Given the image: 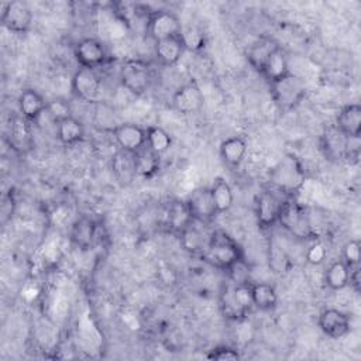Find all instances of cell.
I'll return each instance as SVG.
<instances>
[{
	"label": "cell",
	"mask_w": 361,
	"mask_h": 361,
	"mask_svg": "<svg viewBox=\"0 0 361 361\" xmlns=\"http://www.w3.org/2000/svg\"><path fill=\"white\" fill-rule=\"evenodd\" d=\"M243 257L244 254L238 243L223 230L210 233L207 245L202 252L203 261L221 271H227Z\"/></svg>",
	"instance_id": "obj_1"
},
{
	"label": "cell",
	"mask_w": 361,
	"mask_h": 361,
	"mask_svg": "<svg viewBox=\"0 0 361 361\" xmlns=\"http://www.w3.org/2000/svg\"><path fill=\"white\" fill-rule=\"evenodd\" d=\"M271 97L275 106L282 111H290L298 107L306 96V85L298 75L289 72L286 76L269 85Z\"/></svg>",
	"instance_id": "obj_2"
},
{
	"label": "cell",
	"mask_w": 361,
	"mask_h": 361,
	"mask_svg": "<svg viewBox=\"0 0 361 361\" xmlns=\"http://www.w3.org/2000/svg\"><path fill=\"white\" fill-rule=\"evenodd\" d=\"M118 79L127 92L141 96L149 89L152 80L149 63L142 59H127L120 68Z\"/></svg>",
	"instance_id": "obj_3"
},
{
	"label": "cell",
	"mask_w": 361,
	"mask_h": 361,
	"mask_svg": "<svg viewBox=\"0 0 361 361\" xmlns=\"http://www.w3.org/2000/svg\"><path fill=\"white\" fill-rule=\"evenodd\" d=\"M71 92L82 102H99L103 93V82L96 69L79 68L71 79Z\"/></svg>",
	"instance_id": "obj_4"
},
{
	"label": "cell",
	"mask_w": 361,
	"mask_h": 361,
	"mask_svg": "<svg viewBox=\"0 0 361 361\" xmlns=\"http://www.w3.org/2000/svg\"><path fill=\"white\" fill-rule=\"evenodd\" d=\"M32 10L27 1L13 0L3 4L1 24L14 34H27L32 25Z\"/></svg>",
	"instance_id": "obj_5"
},
{
	"label": "cell",
	"mask_w": 361,
	"mask_h": 361,
	"mask_svg": "<svg viewBox=\"0 0 361 361\" xmlns=\"http://www.w3.org/2000/svg\"><path fill=\"white\" fill-rule=\"evenodd\" d=\"M182 23L179 17L169 10H155L147 24V34L155 41L179 37L182 32Z\"/></svg>",
	"instance_id": "obj_6"
},
{
	"label": "cell",
	"mask_w": 361,
	"mask_h": 361,
	"mask_svg": "<svg viewBox=\"0 0 361 361\" xmlns=\"http://www.w3.org/2000/svg\"><path fill=\"white\" fill-rule=\"evenodd\" d=\"M283 203L285 202H282L281 197L271 190H264L257 196L255 217L261 230H269L279 221Z\"/></svg>",
	"instance_id": "obj_7"
},
{
	"label": "cell",
	"mask_w": 361,
	"mask_h": 361,
	"mask_svg": "<svg viewBox=\"0 0 361 361\" xmlns=\"http://www.w3.org/2000/svg\"><path fill=\"white\" fill-rule=\"evenodd\" d=\"M73 55L80 68L96 69L107 61V49L104 44L92 37L79 39L73 47Z\"/></svg>",
	"instance_id": "obj_8"
},
{
	"label": "cell",
	"mask_w": 361,
	"mask_h": 361,
	"mask_svg": "<svg viewBox=\"0 0 361 361\" xmlns=\"http://www.w3.org/2000/svg\"><path fill=\"white\" fill-rule=\"evenodd\" d=\"M188 210L193 220L200 221L203 224L210 223L217 214L210 188H199L195 189L188 199L185 200Z\"/></svg>",
	"instance_id": "obj_9"
},
{
	"label": "cell",
	"mask_w": 361,
	"mask_h": 361,
	"mask_svg": "<svg viewBox=\"0 0 361 361\" xmlns=\"http://www.w3.org/2000/svg\"><path fill=\"white\" fill-rule=\"evenodd\" d=\"M203 93L195 80L179 86L172 94V106L180 114H195L203 107Z\"/></svg>",
	"instance_id": "obj_10"
},
{
	"label": "cell",
	"mask_w": 361,
	"mask_h": 361,
	"mask_svg": "<svg viewBox=\"0 0 361 361\" xmlns=\"http://www.w3.org/2000/svg\"><path fill=\"white\" fill-rule=\"evenodd\" d=\"M317 326L329 338L340 340L350 333L351 322L347 313L334 307H329L319 313Z\"/></svg>",
	"instance_id": "obj_11"
},
{
	"label": "cell",
	"mask_w": 361,
	"mask_h": 361,
	"mask_svg": "<svg viewBox=\"0 0 361 361\" xmlns=\"http://www.w3.org/2000/svg\"><path fill=\"white\" fill-rule=\"evenodd\" d=\"M348 140L350 138L345 134H343L334 124H331L326 127L320 135V151L329 161H345Z\"/></svg>",
	"instance_id": "obj_12"
},
{
	"label": "cell",
	"mask_w": 361,
	"mask_h": 361,
	"mask_svg": "<svg viewBox=\"0 0 361 361\" xmlns=\"http://www.w3.org/2000/svg\"><path fill=\"white\" fill-rule=\"evenodd\" d=\"M111 134L120 147V149L127 152H137L142 147H145L147 141V130L134 124V123H121L114 126Z\"/></svg>",
	"instance_id": "obj_13"
},
{
	"label": "cell",
	"mask_w": 361,
	"mask_h": 361,
	"mask_svg": "<svg viewBox=\"0 0 361 361\" xmlns=\"http://www.w3.org/2000/svg\"><path fill=\"white\" fill-rule=\"evenodd\" d=\"M47 102L44 96L35 89H24L18 96V111L25 120L37 121L47 109Z\"/></svg>",
	"instance_id": "obj_14"
},
{
	"label": "cell",
	"mask_w": 361,
	"mask_h": 361,
	"mask_svg": "<svg viewBox=\"0 0 361 361\" xmlns=\"http://www.w3.org/2000/svg\"><path fill=\"white\" fill-rule=\"evenodd\" d=\"M334 126L348 138H360L361 134V106L348 103L343 106L336 117Z\"/></svg>",
	"instance_id": "obj_15"
},
{
	"label": "cell",
	"mask_w": 361,
	"mask_h": 361,
	"mask_svg": "<svg viewBox=\"0 0 361 361\" xmlns=\"http://www.w3.org/2000/svg\"><path fill=\"white\" fill-rule=\"evenodd\" d=\"M204 226L200 221L192 220L180 233V244L183 247L185 251H189L192 254H202L203 250L207 245L210 233H206L204 228L202 227Z\"/></svg>",
	"instance_id": "obj_16"
},
{
	"label": "cell",
	"mask_w": 361,
	"mask_h": 361,
	"mask_svg": "<svg viewBox=\"0 0 361 361\" xmlns=\"http://www.w3.org/2000/svg\"><path fill=\"white\" fill-rule=\"evenodd\" d=\"M278 42L268 37V35H262L259 38H257L250 48L247 49V61L250 63V66L257 71L258 73H261L265 62L268 61V58L271 56V54L278 48Z\"/></svg>",
	"instance_id": "obj_17"
},
{
	"label": "cell",
	"mask_w": 361,
	"mask_h": 361,
	"mask_svg": "<svg viewBox=\"0 0 361 361\" xmlns=\"http://www.w3.org/2000/svg\"><path fill=\"white\" fill-rule=\"evenodd\" d=\"M183 52H185V45L182 42L180 35L154 42L155 58L164 66H172L178 63Z\"/></svg>",
	"instance_id": "obj_18"
},
{
	"label": "cell",
	"mask_w": 361,
	"mask_h": 361,
	"mask_svg": "<svg viewBox=\"0 0 361 361\" xmlns=\"http://www.w3.org/2000/svg\"><path fill=\"white\" fill-rule=\"evenodd\" d=\"M55 134L61 144L71 147L85 140L86 128L79 118L71 116L55 126Z\"/></svg>",
	"instance_id": "obj_19"
},
{
	"label": "cell",
	"mask_w": 361,
	"mask_h": 361,
	"mask_svg": "<svg viewBox=\"0 0 361 361\" xmlns=\"http://www.w3.org/2000/svg\"><path fill=\"white\" fill-rule=\"evenodd\" d=\"M289 63H288V56L286 52L282 49V47L279 45L268 58V61L265 62L262 71H261V76L271 85L276 80H279L281 78L286 76L289 73Z\"/></svg>",
	"instance_id": "obj_20"
},
{
	"label": "cell",
	"mask_w": 361,
	"mask_h": 361,
	"mask_svg": "<svg viewBox=\"0 0 361 361\" xmlns=\"http://www.w3.org/2000/svg\"><path fill=\"white\" fill-rule=\"evenodd\" d=\"M220 158L228 166H238L247 152V141L244 137L233 135L226 138L219 148Z\"/></svg>",
	"instance_id": "obj_21"
},
{
	"label": "cell",
	"mask_w": 361,
	"mask_h": 361,
	"mask_svg": "<svg viewBox=\"0 0 361 361\" xmlns=\"http://www.w3.org/2000/svg\"><path fill=\"white\" fill-rule=\"evenodd\" d=\"M96 237L94 221L86 216L76 219L71 227V241L80 250L92 247Z\"/></svg>",
	"instance_id": "obj_22"
},
{
	"label": "cell",
	"mask_w": 361,
	"mask_h": 361,
	"mask_svg": "<svg viewBox=\"0 0 361 361\" xmlns=\"http://www.w3.org/2000/svg\"><path fill=\"white\" fill-rule=\"evenodd\" d=\"M251 293H252V305L258 310L271 312L278 305V293L271 283L252 282Z\"/></svg>",
	"instance_id": "obj_23"
},
{
	"label": "cell",
	"mask_w": 361,
	"mask_h": 361,
	"mask_svg": "<svg viewBox=\"0 0 361 361\" xmlns=\"http://www.w3.org/2000/svg\"><path fill=\"white\" fill-rule=\"evenodd\" d=\"M111 168L114 172V176L120 183H130L137 176L135 172V164H134V154L127 151H117L116 155L111 159Z\"/></svg>",
	"instance_id": "obj_24"
},
{
	"label": "cell",
	"mask_w": 361,
	"mask_h": 361,
	"mask_svg": "<svg viewBox=\"0 0 361 361\" xmlns=\"http://www.w3.org/2000/svg\"><path fill=\"white\" fill-rule=\"evenodd\" d=\"M351 269L343 259L333 261L324 272V283L331 290H343L350 285Z\"/></svg>",
	"instance_id": "obj_25"
},
{
	"label": "cell",
	"mask_w": 361,
	"mask_h": 361,
	"mask_svg": "<svg viewBox=\"0 0 361 361\" xmlns=\"http://www.w3.org/2000/svg\"><path fill=\"white\" fill-rule=\"evenodd\" d=\"M134 164L137 176L141 178H151L159 169V155L152 152L147 145L134 152Z\"/></svg>",
	"instance_id": "obj_26"
},
{
	"label": "cell",
	"mask_w": 361,
	"mask_h": 361,
	"mask_svg": "<svg viewBox=\"0 0 361 361\" xmlns=\"http://www.w3.org/2000/svg\"><path fill=\"white\" fill-rule=\"evenodd\" d=\"M210 192H212V197H213L217 214L226 213L231 209L233 202H234V195H233V189H231L230 183L226 179H223L220 176L214 178Z\"/></svg>",
	"instance_id": "obj_27"
},
{
	"label": "cell",
	"mask_w": 361,
	"mask_h": 361,
	"mask_svg": "<svg viewBox=\"0 0 361 361\" xmlns=\"http://www.w3.org/2000/svg\"><path fill=\"white\" fill-rule=\"evenodd\" d=\"M220 312L221 314L228 319V320H233V322H238V320H243L248 313L240 306V303L237 302V299L234 298V293H233V288L231 285L226 286L221 293H220Z\"/></svg>",
	"instance_id": "obj_28"
},
{
	"label": "cell",
	"mask_w": 361,
	"mask_h": 361,
	"mask_svg": "<svg viewBox=\"0 0 361 361\" xmlns=\"http://www.w3.org/2000/svg\"><path fill=\"white\" fill-rule=\"evenodd\" d=\"M145 130H147L145 145L152 152H155L157 155L161 157L162 154H165L171 148L172 137L165 128H162L159 126H149Z\"/></svg>",
	"instance_id": "obj_29"
},
{
	"label": "cell",
	"mask_w": 361,
	"mask_h": 361,
	"mask_svg": "<svg viewBox=\"0 0 361 361\" xmlns=\"http://www.w3.org/2000/svg\"><path fill=\"white\" fill-rule=\"evenodd\" d=\"M192 220L193 219H192L185 202L178 200L169 206L168 214H166V224L172 231L179 234Z\"/></svg>",
	"instance_id": "obj_30"
},
{
	"label": "cell",
	"mask_w": 361,
	"mask_h": 361,
	"mask_svg": "<svg viewBox=\"0 0 361 361\" xmlns=\"http://www.w3.org/2000/svg\"><path fill=\"white\" fill-rule=\"evenodd\" d=\"M300 176L299 169H296L295 164H292L290 159H286L279 164L278 168L274 171V182L281 189H292L293 188V179H298Z\"/></svg>",
	"instance_id": "obj_31"
},
{
	"label": "cell",
	"mask_w": 361,
	"mask_h": 361,
	"mask_svg": "<svg viewBox=\"0 0 361 361\" xmlns=\"http://www.w3.org/2000/svg\"><path fill=\"white\" fill-rule=\"evenodd\" d=\"M45 113L49 116L52 123L56 126L62 120L68 118L72 116V107L69 102L63 97H54L47 102V109Z\"/></svg>",
	"instance_id": "obj_32"
},
{
	"label": "cell",
	"mask_w": 361,
	"mask_h": 361,
	"mask_svg": "<svg viewBox=\"0 0 361 361\" xmlns=\"http://www.w3.org/2000/svg\"><path fill=\"white\" fill-rule=\"evenodd\" d=\"M28 120H25L23 116L14 118L11 124V140L14 142V148H23L28 147L30 142V127Z\"/></svg>",
	"instance_id": "obj_33"
},
{
	"label": "cell",
	"mask_w": 361,
	"mask_h": 361,
	"mask_svg": "<svg viewBox=\"0 0 361 361\" xmlns=\"http://www.w3.org/2000/svg\"><path fill=\"white\" fill-rule=\"evenodd\" d=\"M180 38H182V42L185 45V49L197 51V49H202L204 47V34L196 27L182 28Z\"/></svg>",
	"instance_id": "obj_34"
},
{
	"label": "cell",
	"mask_w": 361,
	"mask_h": 361,
	"mask_svg": "<svg viewBox=\"0 0 361 361\" xmlns=\"http://www.w3.org/2000/svg\"><path fill=\"white\" fill-rule=\"evenodd\" d=\"M360 250H361V244H360V240H357V238L348 240L343 245L341 259L348 265L350 269H354V268L360 267V258H361Z\"/></svg>",
	"instance_id": "obj_35"
},
{
	"label": "cell",
	"mask_w": 361,
	"mask_h": 361,
	"mask_svg": "<svg viewBox=\"0 0 361 361\" xmlns=\"http://www.w3.org/2000/svg\"><path fill=\"white\" fill-rule=\"evenodd\" d=\"M227 276L231 281V283H248L251 282V269L248 264L245 262L244 257L238 259L235 264H233L227 271Z\"/></svg>",
	"instance_id": "obj_36"
},
{
	"label": "cell",
	"mask_w": 361,
	"mask_h": 361,
	"mask_svg": "<svg viewBox=\"0 0 361 361\" xmlns=\"http://www.w3.org/2000/svg\"><path fill=\"white\" fill-rule=\"evenodd\" d=\"M251 283L252 282H248V283H231L234 298L237 299L240 306L247 313L254 307V305H252V293H251Z\"/></svg>",
	"instance_id": "obj_37"
},
{
	"label": "cell",
	"mask_w": 361,
	"mask_h": 361,
	"mask_svg": "<svg viewBox=\"0 0 361 361\" xmlns=\"http://www.w3.org/2000/svg\"><path fill=\"white\" fill-rule=\"evenodd\" d=\"M206 358L212 361H237L241 358V354L234 347L217 345L209 350V353L206 354Z\"/></svg>",
	"instance_id": "obj_38"
},
{
	"label": "cell",
	"mask_w": 361,
	"mask_h": 361,
	"mask_svg": "<svg viewBox=\"0 0 361 361\" xmlns=\"http://www.w3.org/2000/svg\"><path fill=\"white\" fill-rule=\"evenodd\" d=\"M326 258H327V248L319 240H314L307 247V250L305 252V259L310 265H320V264H323L326 261Z\"/></svg>",
	"instance_id": "obj_39"
}]
</instances>
